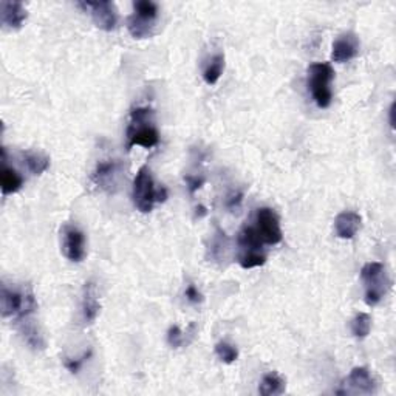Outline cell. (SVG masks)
Here are the masks:
<instances>
[{
    "instance_id": "1",
    "label": "cell",
    "mask_w": 396,
    "mask_h": 396,
    "mask_svg": "<svg viewBox=\"0 0 396 396\" xmlns=\"http://www.w3.org/2000/svg\"><path fill=\"white\" fill-rule=\"evenodd\" d=\"M127 151L135 146H141L144 149H152L158 146L160 134L155 127L153 110L151 107H136L130 112V121L127 126Z\"/></svg>"
},
{
    "instance_id": "2",
    "label": "cell",
    "mask_w": 396,
    "mask_h": 396,
    "mask_svg": "<svg viewBox=\"0 0 396 396\" xmlns=\"http://www.w3.org/2000/svg\"><path fill=\"white\" fill-rule=\"evenodd\" d=\"M361 279L366 288V304L369 307H376L381 302L385 294L390 290V279L387 274V269L379 262L366 263L361 269Z\"/></svg>"
},
{
    "instance_id": "3",
    "label": "cell",
    "mask_w": 396,
    "mask_h": 396,
    "mask_svg": "<svg viewBox=\"0 0 396 396\" xmlns=\"http://www.w3.org/2000/svg\"><path fill=\"white\" fill-rule=\"evenodd\" d=\"M160 10L151 0L134 2V14L127 19V30L134 39H147L157 30Z\"/></svg>"
},
{
    "instance_id": "4",
    "label": "cell",
    "mask_w": 396,
    "mask_h": 396,
    "mask_svg": "<svg viewBox=\"0 0 396 396\" xmlns=\"http://www.w3.org/2000/svg\"><path fill=\"white\" fill-rule=\"evenodd\" d=\"M333 79H335V70L330 64L317 62L308 67V89L319 108H328L331 106Z\"/></svg>"
},
{
    "instance_id": "5",
    "label": "cell",
    "mask_w": 396,
    "mask_h": 396,
    "mask_svg": "<svg viewBox=\"0 0 396 396\" xmlns=\"http://www.w3.org/2000/svg\"><path fill=\"white\" fill-rule=\"evenodd\" d=\"M2 316L15 317L18 321L25 319L37 309V302L31 288L15 290L10 286H2Z\"/></svg>"
},
{
    "instance_id": "6",
    "label": "cell",
    "mask_w": 396,
    "mask_h": 396,
    "mask_svg": "<svg viewBox=\"0 0 396 396\" xmlns=\"http://www.w3.org/2000/svg\"><path fill=\"white\" fill-rule=\"evenodd\" d=\"M238 263L245 269L257 268L267 263L263 242L253 226H243L238 232Z\"/></svg>"
},
{
    "instance_id": "7",
    "label": "cell",
    "mask_w": 396,
    "mask_h": 396,
    "mask_svg": "<svg viewBox=\"0 0 396 396\" xmlns=\"http://www.w3.org/2000/svg\"><path fill=\"white\" fill-rule=\"evenodd\" d=\"M157 192L155 181L152 178L151 170L146 166L138 170V174L134 180V189H132V200L139 212L149 214L157 203Z\"/></svg>"
},
{
    "instance_id": "8",
    "label": "cell",
    "mask_w": 396,
    "mask_h": 396,
    "mask_svg": "<svg viewBox=\"0 0 396 396\" xmlns=\"http://www.w3.org/2000/svg\"><path fill=\"white\" fill-rule=\"evenodd\" d=\"M90 181L101 191L115 193L120 189V184L122 181L121 162L116 160H107L98 162L96 169L93 170V174L90 177Z\"/></svg>"
},
{
    "instance_id": "9",
    "label": "cell",
    "mask_w": 396,
    "mask_h": 396,
    "mask_svg": "<svg viewBox=\"0 0 396 396\" xmlns=\"http://www.w3.org/2000/svg\"><path fill=\"white\" fill-rule=\"evenodd\" d=\"M255 231L263 243L277 245L282 242L283 234L277 214L269 207H260L255 214Z\"/></svg>"
},
{
    "instance_id": "10",
    "label": "cell",
    "mask_w": 396,
    "mask_h": 396,
    "mask_svg": "<svg viewBox=\"0 0 396 396\" xmlns=\"http://www.w3.org/2000/svg\"><path fill=\"white\" fill-rule=\"evenodd\" d=\"M77 6L89 11L95 25L104 31H113L118 25V11L112 2H79Z\"/></svg>"
},
{
    "instance_id": "11",
    "label": "cell",
    "mask_w": 396,
    "mask_h": 396,
    "mask_svg": "<svg viewBox=\"0 0 396 396\" xmlns=\"http://www.w3.org/2000/svg\"><path fill=\"white\" fill-rule=\"evenodd\" d=\"M62 253L70 262L75 263H81L87 254L84 232L73 224H65L62 229Z\"/></svg>"
},
{
    "instance_id": "12",
    "label": "cell",
    "mask_w": 396,
    "mask_h": 396,
    "mask_svg": "<svg viewBox=\"0 0 396 396\" xmlns=\"http://www.w3.org/2000/svg\"><path fill=\"white\" fill-rule=\"evenodd\" d=\"M345 389L338 390V395H348V393H364V395H373L376 392V381L371 376L370 370L367 367H355L350 375L345 379Z\"/></svg>"
},
{
    "instance_id": "13",
    "label": "cell",
    "mask_w": 396,
    "mask_h": 396,
    "mask_svg": "<svg viewBox=\"0 0 396 396\" xmlns=\"http://www.w3.org/2000/svg\"><path fill=\"white\" fill-rule=\"evenodd\" d=\"M359 54V39L355 33H345L340 34L336 42L333 44L331 50V59L338 62V64H344L355 59Z\"/></svg>"
},
{
    "instance_id": "14",
    "label": "cell",
    "mask_w": 396,
    "mask_h": 396,
    "mask_svg": "<svg viewBox=\"0 0 396 396\" xmlns=\"http://www.w3.org/2000/svg\"><path fill=\"white\" fill-rule=\"evenodd\" d=\"M81 308H82V317H84L85 324H93L96 321L99 309H101V304H99L98 288L91 281L84 285Z\"/></svg>"
},
{
    "instance_id": "15",
    "label": "cell",
    "mask_w": 396,
    "mask_h": 396,
    "mask_svg": "<svg viewBox=\"0 0 396 396\" xmlns=\"http://www.w3.org/2000/svg\"><path fill=\"white\" fill-rule=\"evenodd\" d=\"M2 10V23L4 27L10 30H19L25 23L28 13L22 2H2L0 4Z\"/></svg>"
},
{
    "instance_id": "16",
    "label": "cell",
    "mask_w": 396,
    "mask_h": 396,
    "mask_svg": "<svg viewBox=\"0 0 396 396\" xmlns=\"http://www.w3.org/2000/svg\"><path fill=\"white\" fill-rule=\"evenodd\" d=\"M361 223H362V219H361L359 214L352 212V211L340 212L335 220L336 236L339 238H344V240L353 238L356 234H358V231L361 229Z\"/></svg>"
},
{
    "instance_id": "17",
    "label": "cell",
    "mask_w": 396,
    "mask_h": 396,
    "mask_svg": "<svg viewBox=\"0 0 396 396\" xmlns=\"http://www.w3.org/2000/svg\"><path fill=\"white\" fill-rule=\"evenodd\" d=\"M22 186H23V178L18 170L6 165V155L4 149V167H2V174H0V188H2V193L4 196H11V193L20 191Z\"/></svg>"
},
{
    "instance_id": "18",
    "label": "cell",
    "mask_w": 396,
    "mask_h": 396,
    "mask_svg": "<svg viewBox=\"0 0 396 396\" xmlns=\"http://www.w3.org/2000/svg\"><path fill=\"white\" fill-rule=\"evenodd\" d=\"M285 390H286L285 379L279 373H276V371H269V373L263 376L259 385V393L263 396H277L285 393Z\"/></svg>"
},
{
    "instance_id": "19",
    "label": "cell",
    "mask_w": 396,
    "mask_h": 396,
    "mask_svg": "<svg viewBox=\"0 0 396 396\" xmlns=\"http://www.w3.org/2000/svg\"><path fill=\"white\" fill-rule=\"evenodd\" d=\"M224 72V54L217 53L207 60L203 70V79L207 85H215Z\"/></svg>"
},
{
    "instance_id": "20",
    "label": "cell",
    "mask_w": 396,
    "mask_h": 396,
    "mask_svg": "<svg viewBox=\"0 0 396 396\" xmlns=\"http://www.w3.org/2000/svg\"><path fill=\"white\" fill-rule=\"evenodd\" d=\"M22 158H23V162H25L27 169L33 175H42L50 167V158L44 153L23 152Z\"/></svg>"
},
{
    "instance_id": "21",
    "label": "cell",
    "mask_w": 396,
    "mask_h": 396,
    "mask_svg": "<svg viewBox=\"0 0 396 396\" xmlns=\"http://www.w3.org/2000/svg\"><path fill=\"white\" fill-rule=\"evenodd\" d=\"M20 322H22L20 333H22L23 339H25V343L31 348H34V350H42V348L45 347V343H44V338L41 333H39V330L31 322H27V317L25 319H22Z\"/></svg>"
},
{
    "instance_id": "22",
    "label": "cell",
    "mask_w": 396,
    "mask_h": 396,
    "mask_svg": "<svg viewBox=\"0 0 396 396\" xmlns=\"http://www.w3.org/2000/svg\"><path fill=\"white\" fill-rule=\"evenodd\" d=\"M228 251V237L222 229H217V234L214 236L211 245H209V257L215 262H222L226 259Z\"/></svg>"
},
{
    "instance_id": "23",
    "label": "cell",
    "mask_w": 396,
    "mask_h": 396,
    "mask_svg": "<svg viewBox=\"0 0 396 396\" xmlns=\"http://www.w3.org/2000/svg\"><path fill=\"white\" fill-rule=\"evenodd\" d=\"M371 330V317L367 313H359L352 321V333L355 338L364 339L370 335Z\"/></svg>"
},
{
    "instance_id": "24",
    "label": "cell",
    "mask_w": 396,
    "mask_h": 396,
    "mask_svg": "<svg viewBox=\"0 0 396 396\" xmlns=\"http://www.w3.org/2000/svg\"><path fill=\"white\" fill-rule=\"evenodd\" d=\"M215 355L219 356V359L224 364H232L238 359V350L234 347L231 345L229 343H219L215 345Z\"/></svg>"
},
{
    "instance_id": "25",
    "label": "cell",
    "mask_w": 396,
    "mask_h": 396,
    "mask_svg": "<svg viewBox=\"0 0 396 396\" xmlns=\"http://www.w3.org/2000/svg\"><path fill=\"white\" fill-rule=\"evenodd\" d=\"M167 344L172 348H180L184 345V333L178 325H172L167 331Z\"/></svg>"
},
{
    "instance_id": "26",
    "label": "cell",
    "mask_w": 396,
    "mask_h": 396,
    "mask_svg": "<svg viewBox=\"0 0 396 396\" xmlns=\"http://www.w3.org/2000/svg\"><path fill=\"white\" fill-rule=\"evenodd\" d=\"M184 296H186V300H188L192 305H198L203 302V294H201L197 286L192 283L188 285V288H186V291H184Z\"/></svg>"
},
{
    "instance_id": "27",
    "label": "cell",
    "mask_w": 396,
    "mask_h": 396,
    "mask_svg": "<svg viewBox=\"0 0 396 396\" xmlns=\"http://www.w3.org/2000/svg\"><path fill=\"white\" fill-rule=\"evenodd\" d=\"M90 352L89 353H84L82 358L79 359H67L65 361V367L68 371H72V373H77V371L81 370V367L84 366V362L90 358Z\"/></svg>"
},
{
    "instance_id": "28",
    "label": "cell",
    "mask_w": 396,
    "mask_h": 396,
    "mask_svg": "<svg viewBox=\"0 0 396 396\" xmlns=\"http://www.w3.org/2000/svg\"><path fill=\"white\" fill-rule=\"evenodd\" d=\"M184 181L188 184V189L191 193H196L198 189H201V186L205 184V178L201 177H192V175H186Z\"/></svg>"
},
{
    "instance_id": "29",
    "label": "cell",
    "mask_w": 396,
    "mask_h": 396,
    "mask_svg": "<svg viewBox=\"0 0 396 396\" xmlns=\"http://www.w3.org/2000/svg\"><path fill=\"white\" fill-rule=\"evenodd\" d=\"M242 201H243V193L242 192H236V193H232V196L228 197L226 206L229 209H237V207H240V205H242Z\"/></svg>"
},
{
    "instance_id": "30",
    "label": "cell",
    "mask_w": 396,
    "mask_h": 396,
    "mask_svg": "<svg viewBox=\"0 0 396 396\" xmlns=\"http://www.w3.org/2000/svg\"><path fill=\"white\" fill-rule=\"evenodd\" d=\"M389 115H390V126H392V129H393V127H395V120H393V115H395V103L390 106Z\"/></svg>"
},
{
    "instance_id": "31",
    "label": "cell",
    "mask_w": 396,
    "mask_h": 396,
    "mask_svg": "<svg viewBox=\"0 0 396 396\" xmlns=\"http://www.w3.org/2000/svg\"><path fill=\"white\" fill-rule=\"evenodd\" d=\"M206 214H207V211H206L205 206H198L197 207V217H205Z\"/></svg>"
}]
</instances>
